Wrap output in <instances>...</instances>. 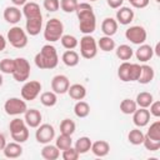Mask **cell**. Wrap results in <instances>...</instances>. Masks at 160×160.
Listing matches in <instances>:
<instances>
[{"instance_id":"cell-1","label":"cell","mask_w":160,"mask_h":160,"mask_svg":"<svg viewBox=\"0 0 160 160\" xmlns=\"http://www.w3.org/2000/svg\"><path fill=\"white\" fill-rule=\"evenodd\" d=\"M76 16L79 19V29L84 35H91L96 29V16L89 2H80L76 6Z\"/></svg>"},{"instance_id":"cell-2","label":"cell","mask_w":160,"mask_h":160,"mask_svg":"<svg viewBox=\"0 0 160 160\" xmlns=\"http://www.w3.org/2000/svg\"><path fill=\"white\" fill-rule=\"evenodd\" d=\"M34 61L39 69H42V70L55 69L59 64V56H58V51L55 46L50 44L44 45L41 50L35 55Z\"/></svg>"},{"instance_id":"cell-3","label":"cell","mask_w":160,"mask_h":160,"mask_svg":"<svg viewBox=\"0 0 160 160\" xmlns=\"http://www.w3.org/2000/svg\"><path fill=\"white\" fill-rule=\"evenodd\" d=\"M64 35V24L61 20L52 18L50 19L44 28V39L49 42H55L60 40Z\"/></svg>"},{"instance_id":"cell-4","label":"cell","mask_w":160,"mask_h":160,"mask_svg":"<svg viewBox=\"0 0 160 160\" xmlns=\"http://www.w3.org/2000/svg\"><path fill=\"white\" fill-rule=\"evenodd\" d=\"M6 40L10 42L11 46H14L16 49H22L28 45V32L24 29H21L20 26L15 25L8 31Z\"/></svg>"},{"instance_id":"cell-5","label":"cell","mask_w":160,"mask_h":160,"mask_svg":"<svg viewBox=\"0 0 160 160\" xmlns=\"http://www.w3.org/2000/svg\"><path fill=\"white\" fill-rule=\"evenodd\" d=\"M98 54V42L94 36L84 35L80 39V55L84 59H92Z\"/></svg>"},{"instance_id":"cell-6","label":"cell","mask_w":160,"mask_h":160,"mask_svg":"<svg viewBox=\"0 0 160 160\" xmlns=\"http://www.w3.org/2000/svg\"><path fill=\"white\" fill-rule=\"evenodd\" d=\"M15 60V68L12 71V78L18 82H25L30 76V62L25 58H16Z\"/></svg>"},{"instance_id":"cell-7","label":"cell","mask_w":160,"mask_h":160,"mask_svg":"<svg viewBox=\"0 0 160 160\" xmlns=\"http://www.w3.org/2000/svg\"><path fill=\"white\" fill-rule=\"evenodd\" d=\"M4 110L10 116H18L28 110L26 101L20 98H9L4 104Z\"/></svg>"},{"instance_id":"cell-8","label":"cell","mask_w":160,"mask_h":160,"mask_svg":"<svg viewBox=\"0 0 160 160\" xmlns=\"http://www.w3.org/2000/svg\"><path fill=\"white\" fill-rule=\"evenodd\" d=\"M125 38H126V40H129L130 42H132L135 45H141L146 41L148 34H146L145 28H142L140 25H134L125 30Z\"/></svg>"},{"instance_id":"cell-9","label":"cell","mask_w":160,"mask_h":160,"mask_svg":"<svg viewBox=\"0 0 160 160\" xmlns=\"http://www.w3.org/2000/svg\"><path fill=\"white\" fill-rule=\"evenodd\" d=\"M41 91V82L36 80L25 81V84L21 88V98L25 101H32L35 100Z\"/></svg>"},{"instance_id":"cell-10","label":"cell","mask_w":160,"mask_h":160,"mask_svg":"<svg viewBox=\"0 0 160 160\" xmlns=\"http://www.w3.org/2000/svg\"><path fill=\"white\" fill-rule=\"evenodd\" d=\"M55 138V129L50 124H40L35 131V139L39 144H49Z\"/></svg>"},{"instance_id":"cell-11","label":"cell","mask_w":160,"mask_h":160,"mask_svg":"<svg viewBox=\"0 0 160 160\" xmlns=\"http://www.w3.org/2000/svg\"><path fill=\"white\" fill-rule=\"evenodd\" d=\"M69 86H70V80L66 75L59 74V75H55L51 80V90L58 95H62L68 92Z\"/></svg>"},{"instance_id":"cell-12","label":"cell","mask_w":160,"mask_h":160,"mask_svg":"<svg viewBox=\"0 0 160 160\" xmlns=\"http://www.w3.org/2000/svg\"><path fill=\"white\" fill-rule=\"evenodd\" d=\"M132 122L135 124V126L138 128H144L149 124L150 121V112L148 109L145 108H139L136 109L132 114Z\"/></svg>"},{"instance_id":"cell-13","label":"cell","mask_w":160,"mask_h":160,"mask_svg":"<svg viewBox=\"0 0 160 160\" xmlns=\"http://www.w3.org/2000/svg\"><path fill=\"white\" fill-rule=\"evenodd\" d=\"M24 120L26 122V125L29 128H34L36 129L40 124H41V120H42V115L39 110L36 109H28L25 112H24Z\"/></svg>"},{"instance_id":"cell-14","label":"cell","mask_w":160,"mask_h":160,"mask_svg":"<svg viewBox=\"0 0 160 160\" xmlns=\"http://www.w3.org/2000/svg\"><path fill=\"white\" fill-rule=\"evenodd\" d=\"M118 24L120 25H129L134 20V10L128 6H120L116 11V19Z\"/></svg>"},{"instance_id":"cell-15","label":"cell","mask_w":160,"mask_h":160,"mask_svg":"<svg viewBox=\"0 0 160 160\" xmlns=\"http://www.w3.org/2000/svg\"><path fill=\"white\" fill-rule=\"evenodd\" d=\"M2 15H4V19H5L6 22L15 25L20 21V19L22 16V12L18 6H8V8H5Z\"/></svg>"},{"instance_id":"cell-16","label":"cell","mask_w":160,"mask_h":160,"mask_svg":"<svg viewBox=\"0 0 160 160\" xmlns=\"http://www.w3.org/2000/svg\"><path fill=\"white\" fill-rule=\"evenodd\" d=\"M22 15L26 19H35V18H42L40 6L35 1H29L22 6Z\"/></svg>"},{"instance_id":"cell-17","label":"cell","mask_w":160,"mask_h":160,"mask_svg":"<svg viewBox=\"0 0 160 160\" xmlns=\"http://www.w3.org/2000/svg\"><path fill=\"white\" fill-rule=\"evenodd\" d=\"M4 155L9 159H16L22 155V146L20 142L12 141V142H6L5 148L2 149Z\"/></svg>"},{"instance_id":"cell-18","label":"cell","mask_w":160,"mask_h":160,"mask_svg":"<svg viewBox=\"0 0 160 160\" xmlns=\"http://www.w3.org/2000/svg\"><path fill=\"white\" fill-rule=\"evenodd\" d=\"M42 29V18H35V19H26L25 22V30L30 36H36L40 34Z\"/></svg>"},{"instance_id":"cell-19","label":"cell","mask_w":160,"mask_h":160,"mask_svg":"<svg viewBox=\"0 0 160 160\" xmlns=\"http://www.w3.org/2000/svg\"><path fill=\"white\" fill-rule=\"evenodd\" d=\"M135 56L140 62H146L154 56V49L148 44H141L135 51Z\"/></svg>"},{"instance_id":"cell-20","label":"cell","mask_w":160,"mask_h":160,"mask_svg":"<svg viewBox=\"0 0 160 160\" xmlns=\"http://www.w3.org/2000/svg\"><path fill=\"white\" fill-rule=\"evenodd\" d=\"M91 152L98 158H104L110 151V144L105 140H98L91 144Z\"/></svg>"},{"instance_id":"cell-21","label":"cell","mask_w":160,"mask_h":160,"mask_svg":"<svg viewBox=\"0 0 160 160\" xmlns=\"http://www.w3.org/2000/svg\"><path fill=\"white\" fill-rule=\"evenodd\" d=\"M118 28H119V24L115 19L112 18H105L101 22V31L104 35L106 36H112L116 34L118 31Z\"/></svg>"},{"instance_id":"cell-22","label":"cell","mask_w":160,"mask_h":160,"mask_svg":"<svg viewBox=\"0 0 160 160\" xmlns=\"http://www.w3.org/2000/svg\"><path fill=\"white\" fill-rule=\"evenodd\" d=\"M140 68H141V69H140V75H139L138 81H139L140 84H142V85H146V84L151 82V81L154 80V76H155L154 69H152L150 65H146V64L140 65Z\"/></svg>"},{"instance_id":"cell-23","label":"cell","mask_w":160,"mask_h":160,"mask_svg":"<svg viewBox=\"0 0 160 160\" xmlns=\"http://www.w3.org/2000/svg\"><path fill=\"white\" fill-rule=\"evenodd\" d=\"M68 94L72 100H82L86 96V88L81 84H72L68 89Z\"/></svg>"},{"instance_id":"cell-24","label":"cell","mask_w":160,"mask_h":160,"mask_svg":"<svg viewBox=\"0 0 160 160\" xmlns=\"http://www.w3.org/2000/svg\"><path fill=\"white\" fill-rule=\"evenodd\" d=\"M41 156L45 160H56L60 156V150L58 149L56 145H51L49 142V144H45L44 148L41 149Z\"/></svg>"},{"instance_id":"cell-25","label":"cell","mask_w":160,"mask_h":160,"mask_svg":"<svg viewBox=\"0 0 160 160\" xmlns=\"http://www.w3.org/2000/svg\"><path fill=\"white\" fill-rule=\"evenodd\" d=\"M61 60H62V62H64L66 66L74 68V66H76V65L79 64L80 56H79V54H78L75 50H66V51L62 54Z\"/></svg>"},{"instance_id":"cell-26","label":"cell","mask_w":160,"mask_h":160,"mask_svg":"<svg viewBox=\"0 0 160 160\" xmlns=\"http://www.w3.org/2000/svg\"><path fill=\"white\" fill-rule=\"evenodd\" d=\"M118 76L124 82L131 81V62H129V61L121 62L118 69Z\"/></svg>"},{"instance_id":"cell-27","label":"cell","mask_w":160,"mask_h":160,"mask_svg":"<svg viewBox=\"0 0 160 160\" xmlns=\"http://www.w3.org/2000/svg\"><path fill=\"white\" fill-rule=\"evenodd\" d=\"M154 101V96L152 94L148 92V91H142V92H139L136 95V99H135V102L139 108H145L148 109L150 106V104Z\"/></svg>"},{"instance_id":"cell-28","label":"cell","mask_w":160,"mask_h":160,"mask_svg":"<svg viewBox=\"0 0 160 160\" xmlns=\"http://www.w3.org/2000/svg\"><path fill=\"white\" fill-rule=\"evenodd\" d=\"M91 144H92V141L90 140V138H88V136H81V138H79V139L76 140L74 148H75V149L78 150V152L81 155V154H86L88 151H90Z\"/></svg>"},{"instance_id":"cell-29","label":"cell","mask_w":160,"mask_h":160,"mask_svg":"<svg viewBox=\"0 0 160 160\" xmlns=\"http://www.w3.org/2000/svg\"><path fill=\"white\" fill-rule=\"evenodd\" d=\"M116 52V56L120 59V60H124V61H128L132 58L134 55V50L131 49V46L126 45V44H122V45H119L115 50Z\"/></svg>"},{"instance_id":"cell-30","label":"cell","mask_w":160,"mask_h":160,"mask_svg":"<svg viewBox=\"0 0 160 160\" xmlns=\"http://www.w3.org/2000/svg\"><path fill=\"white\" fill-rule=\"evenodd\" d=\"M115 40H112L111 36H101L98 41V48H100V50L105 51V52H109V51H112L115 50Z\"/></svg>"},{"instance_id":"cell-31","label":"cell","mask_w":160,"mask_h":160,"mask_svg":"<svg viewBox=\"0 0 160 160\" xmlns=\"http://www.w3.org/2000/svg\"><path fill=\"white\" fill-rule=\"evenodd\" d=\"M40 102L46 108L55 106L58 102V94H55L54 91H45L40 95Z\"/></svg>"},{"instance_id":"cell-32","label":"cell","mask_w":160,"mask_h":160,"mask_svg":"<svg viewBox=\"0 0 160 160\" xmlns=\"http://www.w3.org/2000/svg\"><path fill=\"white\" fill-rule=\"evenodd\" d=\"M74 114L78 118H80V119L86 118L90 114V106H89V104L86 101H82V100L76 101V104L74 106Z\"/></svg>"},{"instance_id":"cell-33","label":"cell","mask_w":160,"mask_h":160,"mask_svg":"<svg viewBox=\"0 0 160 160\" xmlns=\"http://www.w3.org/2000/svg\"><path fill=\"white\" fill-rule=\"evenodd\" d=\"M144 136H145V134L139 128H135V129H132V130L129 131L128 140L132 145H141L142 141H144Z\"/></svg>"},{"instance_id":"cell-34","label":"cell","mask_w":160,"mask_h":160,"mask_svg":"<svg viewBox=\"0 0 160 160\" xmlns=\"http://www.w3.org/2000/svg\"><path fill=\"white\" fill-rule=\"evenodd\" d=\"M60 41H61V45L66 49V50H74L78 45H79V41L78 39L74 36V35H70V34H65L60 38Z\"/></svg>"},{"instance_id":"cell-35","label":"cell","mask_w":160,"mask_h":160,"mask_svg":"<svg viewBox=\"0 0 160 160\" xmlns=\"http://www.w3.org/2000/svg\"><path fill=\"white\" fill-rule=\"evenodd\" d=\"M136 109H138V105H136L135 100L124 99V100L120 102V110H121V112L125 114V115H131Z\"/></svg>"},{"instance_id":"cell-36","label":"cell","mask_w":160,"mask_h":160,"mask_svg":"<svg viewBox=\"0 0 160 160\" xmlns=\"http://www.w3.org/2000/svg\"><path fill=\"white\" fill-rule=\"evenodd\" d=\"M145 136H148L149 139H151L154 141H160V121L159 120L154 121L150 125V128L148 129Z\"/></svg>"},{"instance_id":"cell-37","label":"cell","mask_w":160,"mask_h":160,"mask_svg":"<svg viewBox=\"0 0 160 160\" xmlns=\"http://www.w3.org/2000/svg\"><path fill=\"white\" fill-rule=\"evenodd\" d=\"M55 145L58 146L59 150H65L70 146H72V139L71 135H65V134H60L56 140H55Z\"/></svg>"},{"instance_id":"cell-38","label":"cell","mask_w":160,"mask_h":160,"mask_svg":"<svg viewBox=\"0 0 160 160\" xmlns=\"http://www.w3.org/2000/svg\"><path fill=\"white\" fill-rule=\"evenodd\" d=\"M76 125L71 119H64L60 122V134H65V135H72L75 132Z\"/></svg>"},{"instance_id":"cell-39","label":"cell","mask_w":160,"mask_h":160,"mask_svg":"<svg viewBox=\"0 0 160 160\" xmlns=\"http://www.w3.org/2000/svg\"><path fill=\"white\" fill-rule=\"evenodd\" d=\"M25 128H29L25 122L24 119H20V118H15L10 121L9 124V130H10V134H15V132H19L20 130L25 129Z\"/></svg>"},{"instance_id":"cell-40","label":"cell","mask_w":160,"mask_h":160,"mask_svg":"<svg viewBox=\"0 0 160 160\" xmlns=\"http://www.w3.org/2000/svg\"><path fill=\"white\" fill-rule=\"evenodd\" d=\"M15 68V60L10 59V58H5L2 60H0V72L4 74H12Z\"/></svg>"},{"instance_id":"cell-41","label":"cell","mask_w":160,"mask_h":160,"mask_svg":"<svg viewBox=\"0 0 160 160\" xmlns=\"http://www.w3.org/2000/svg\"><path fill=\"white\" fill-rule=\"evenodd\" d=\"M78 0H60V8L64 12H75L76 6H78Z\"/></svg>"},{"instance_id":"cell-42","label":"cell","mask_w":160,"mask_h":160,"mask_svg":"<svg viewBox=\"0 0 160 160\" xmlns=\"http://www.w3.org/2000/svg\"><path fill=\"white\" fill-rule=\"evenodd\" d=\"M11 135V139L16 142H25L28 139H29V128H25L22 130H20L19 132H15V134H10Z\"/></svg>"},{"instance_id":"cell-43","label":"cell","mask_w":160,"mask_h":160,"mask_svg":"<svg viewBox=\"0 0 160 160\" xmlns=\"http://www.w3.org/2000/svg\"><path fill=\"white\" fill-rule=\"evenodd\" d=\"M61 156H62V159H64V160H78V159H79V156H80V154L78 152V150H76L75 148L70 146V148H68V149L62 150Z\"/></svg>"},{"instance_id":"cell-44","label":"cell","mask_w":160,"mask_h":160,"mask_svg":"<svg viewBox=\"0 0 160 160\" xmlns=\"http://www.w3.org/2000/svg\"><path fill=\"white\" fill-rule=\"evenodd\" d=\"M142 145H144L145 149L149 150V151H158V150L160 149V141H154V140L149 139L148 136H144Z\"/></svg>"},{"instance_id":"cell-45","label":"cell","mask_w":160,"mask_h":160,"mask_svg":"<svg viewBox=\"0 0 160 160\" xmlns=\"http://www.w3.org/2000/svg\"><path fill=\"white\" fill-rule=\"evenodd\" d=\"M42 5L44 9L48 10L49 12H55L60 8V0H44Z\"/></svg>"},{"instance_id":"cell-46","label":"cell","mask_w":160,"mask_h":160,"mask_svg":"<svg viewBox=\"0 0 160 160\" xmlns=\"http://www.w3.org/2000/svg\"><path fill=\"white\" fill-rule=\"evenodd\" d=\"M149 108H150V110H149L150 115H152L155 118L160 116V101H152Z\"/></svg>"},{"instance_id":"cell-47","label":"cell","mask_w":160,"mask_h":160,"mask_svg":"<svg viewBox=\"0 0 160 160\" xmlns=\"http://www.w3.org/2000/svg\"><path fill=\"white\" fill-rule=\"evenodd\" d=\"M130 2V5L135 9H144L149 5L150 0H128Z\"/></svg>"},{"instance_id":"cell-48","label":"cell","mask_w":160,"mask_h":160,"mask_svg":"<svg viewBox=\"0 0 160 160\" xmlns=\"http://www.w3.org/2000/svg\"><path fill=\"white\" fill-rule=\"evenodd\" d=\"M140 65L131 62V81H138L139 75H140Z\"/></svg>"},{"instance_id":"cell-49","label":"cell","mask_w":160,"mask_h":160,"mask_svg":"<svg viewBox=\"0 0 160 160\" xmlns=\"http://www.w3.org/2000/svg\"><path fill=\"white\" fill-rule=\"evenodd\" d=\"M106 2L111 9H119L120 6H122L124 0H106Z\"/></svg>"},{"instance_id":"cell-50","label":"cell","mask_w":160,"mask_h":160,"mask_svg":"<svg viewBox=\"0 0 160 160\" xmlns=\"http://www.w3.org/2000/svg\"><path fill=\"white\" fill-rule=\"evenodd\" d=\"M6 42H8V40L0 34V52L5 50V48H6Z\"/></svg>"},{"instance_id":"cell-51","label":"cell","mask_w":160,"mask_h":160,"mask_svg":"<svg viewBox=\"0 0 160 160\" xmlns=\"http://www.w3.org/2000/svg\"><path fill=\"white\" fill-rule=\"evenodd\" d=\"M11 2L14 4V6H24L28 0H11Z\"/></svg>"},{"instance_id":"cell-52","label":"cell","mask_w":160,"mask_h":160,"mask_svg":"<svg viewBox=\"0 0 160 160\" xmlns=\"http://www.w3.org/2000/svg\"><path fill=\"white\" fill-rule=\"evenodd\" d=\"M6 145V139L4 136V134H0V150H2Z\"/></svg>"},{"instance_id":"cell-53","label":"cell","mask_w":160,"mask_h":160,"mask_svg":"<svg viewBox=\"0 0 160 160\" xmlns=\"http://www.w3.org/2000/svg\"><path fill=\"white\" fill-rule=\"evenodd\" d=\"M159 48H160V44L158 42V44H156V46H155V49H154V52H155V54H156L158 56L160 55V52H159Z\"/></svg>"},{"instance_id":"cell-54","label":"cell","mask_w":160,"mask_h":160,"mask_svg":"<svg viewBox=\"0 0 160 160\" xmlns=\"http://www.w3.org/2000/svg\"><path fill=\"white\" fill-rule=\"evenodd\" d=\"M1 85H2V75L0 72V88H1Z\"/></svg>"},{"instance_id":"cell-55","label":"cell","mask_w":160,"mask_h":160,"mask_svg":"<svg viewBox=\"0 0 160 160\" xmlns=\"http://www.w3.org/2000/svg\"><path fill=\"white\" fill-rule=\"evenodd\" d=\"M155 1H156V2H158V4H159V2H160V0H155Z\"/></svg>"},{"instance_id":"cell-56","label":"cell","mask_w":160,"mask_h":160,"mask_svg":"<svg viewBox=\"0 0 160 160\" xmlns=\"http://www.w3.org/2000/svg\"><path fill=\"white\" fill-rule=\"evenodd\" d=\"M89 1H98V0H89Z\"/></svg>"}]
</instances>
